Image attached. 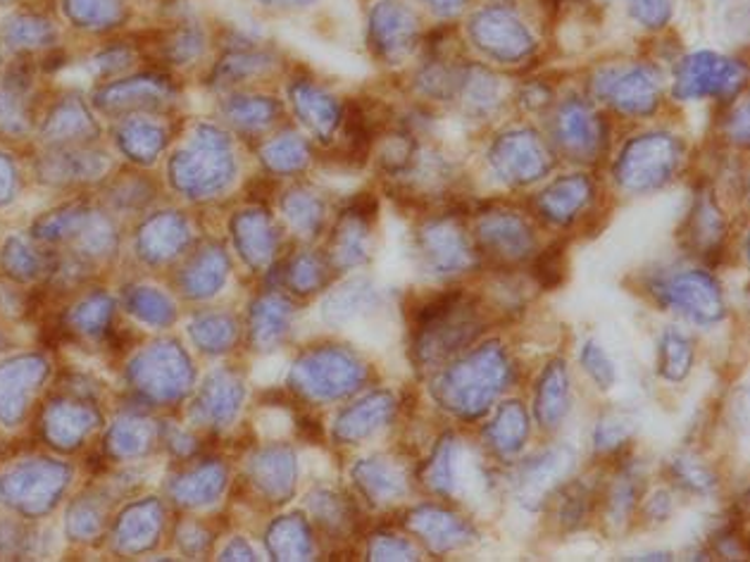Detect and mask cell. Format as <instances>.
<instances>
[{
  "instance_id": "20",
  "label": "cell",
  "mask_w": 750,
  "mask_h": 562,
  "mask_svg": "<svg viewBox=\"0 0 750 562\" xmlns=\"http://www.w3.org/2000/svg\"><path fill=\"white\" fill-rule=\"evenodd\" d=\"M429 484L439 494L453 491V441H443L429 467Z\"/></svg>"
},
{
  "instance_id": "15",
  "label": "cell",
  "mask_w": 750,
  "mask_h": 562,
  "mask_svg": "<svg viewBox=\"0 0 750 562\" xmlns=\"http://www.w3.org/2000/svg\"><path fill=\"white\" fill-rule=\"evenodd\" d=\"M591 510V494L587 486L575 484L567 486L560 494V498L555 500V520H558L567 529H577L583 525V520L589 517Z\"/></svg>"
},
{
  "instance_id": "5",
  "label": "cell",
  "mask_w": 750,
  "mask_h": 562,
  "mask_svg": "<svg viewBox=\"0 0 750 562\" xmlns=\"http://www.w3.org/2000/svg\"><path fill=\"white\" fill-rule=\"evenodd\" d=\"M425 258L439 272H456L470 264V246L462 231L450 221H431L422 234Z\"/></svg>"
},
{
  "instance_id": "6",
  "label": "cell",
  "mask_w": 750,
  "mask_h": 562,
  "mask_svg": "<svg viewBox=\"0 0 750 562\" xmlns=\"http://www.w3.org/2000/svg\"><path fill=\"white\" fill-rule=\"evenodd\" d=\"M410 527L437 551H450L468 543L472 529L456 515L437 508H419L410 515Z\"/></svg>"
},
{
  "instance_id": "3",
  "label": "cell",
  "mask_w": 750,
  "mask_h": 562,
  "mask_svg": "<svg viewBox=\"0 0 750 562\" xmlns=\"http://www.w3.org/2000/svg\"><path fill=\"white\" fill-rule=\"evenodd\" d=\"M657 295L665 305L677 307L682 313H688L703 322H715L725 313L717 281L703 272H686L667 279L665 284L657 287Z\"/></svg>"
},
{
  "instance_id": "18",
  "label": "cell",
  "mask_w": 750,
  "mask_h": 562,
  "mask_svg": "<svg viewBox=\"0 0 750 562\" xmlns=\"http://www.w3.org/2000/svg\"><path fill=\"white\" fill-rule=\"evenodd\" d=\"M672 475L677 477V482L686 486V489L698 491V494L715 489V484H717L712 472L705 465L692 461V457H677V461L672 463Z\"/></svg>"
},
{
  "instance_id": "4",
  "label": "cell",
  "mask_w": 750,
  "mask_h": 562,
  "mask_svg": "<svg viewBox=\"0 0 750 562\" xmlns=\"http://www.w3.org/2000/svg\"><path fill=\"white\" fill-rule=\"evenodd\" d=\"M479 239H482V246L489 250V256L501 262L522 260L534 244L529 227L513 215L486 217L479 225Z\"/></svg>"
},
{
  "instance_id": "23",
  "label": "cell",
  "mask_w": 750,
  "mask_h": 562,
  "mask_svg": "<svg viewBox=\"0 0 750 562\" xmlns=\"http://www.w3.org/2000/svg\"><path fill=\"white\" fill-rule=\"evenodd\" d=\"M669 510H672V500H669V494H665V491L655 494L646 506V515L653 517V520H657V522H665L669 517Z\"/></svg>"
},
{
  "instance_id": "9",
  "label": "cell",
  "mask_w": 750,
  "mask_h": 562,
  "mask_svg": "<svg viewBox=\"0 0 750 562\" xmlns=\"http://www.w3.org/2000/svg\"><path fill=\"white\" fill-rule=\"evenodd\" d=\"M392 410H394L392 396H386V393L369 396L363 403H357L353 410H346V415H343L339 422V432L346 441L365 439L372 432H377L379 426H384V422L392 418Z\"/></svg>"
},
{
  "instance_id": "7",
  "label": "cell",
  "mask_w": 750,
  "mask_h": 562,
  "mask_svg": "<svg viewBox=\"0 0 750 562\" xmlns=\"http://www.w3.org/2000/svg\"><path fill=\"white\" fill-rule=\"evenodd\" d=\"M572 467V453L567 448L560 451H548L544 455L527 461V465L519 467V489L522 494L536 500L544 491H548L553 486V479L562 477L565 472Z\"/></svg>"
},
{
  "instance_id": "21",
  "label": "cell",
  "mask_w": 750,
  "mask_h": 562,
  "mask_svg": "<svg viewBox=\"0 0 750 562\" xmlns=\"http://www.w3.org/2000/svg\"><path fill=\"white\" fill-rule=\"evenodd\" d=\"M372 560H417V553L410 549L408 541L396 537H379L369 549Z\"/></svg>"
},
{
  "instance_id": "13",
  "label": "cell",
  "mask_w": 750,
  "mask_h": 562,
  "mask_svg": "<svg viewBox=\"0 0 750 562\" xmlns=\"http://www.w3.org/2000/svg\"><path fill=\"white\" fill-rule=\"evenodd\" d=\"M489 439L493 446L503 453H513L527 439V415L519 408V403L503 406L499 420L489 426Z\"/></svg>"
},
{
  "instance_id": "10",
  "label": "cell",
  "mask_w": 750,
  "mask_h": 562,
  "mask_svg": "<svg viewBox=\"0 0 750 562\" xmlns=\"http://www.w3.org/2000/svg\"><path fill=\"white\" fill-rule=\"evenodd\" d=\"M725 236V219L708 198H700L686 221L684 239L700 253H712Z\"/></svg>"
},
{
  "instance_id": "16",
  "label": "cell",
  "mask_w": 750,
  "mask_h": 562,
  "mask_svg": "<svg viewBox=\"0 0 750 562\" xmlns=\"http://www.w3.org/2000/svg\"><path fill=\"white\" fill-rule=\"evenodd\" d=\"M639 491H641V479L636 477V472H624L620 482H614L610 498H608L610 522H614V525L626 522L629 512H632L634 506H636Z\"/></svg>"
},
{
  "instance_id": "12",
  "label": "cell",
  "mask_w": 750,
  "mask_h": 562,
  "mask_svg": "<svg viewBox=\"0 0 750 562\" xmlns=\"http://www.w3.org/2000/svg\"><path fill=\"white\" fill-rule=\"evenodd\" d=\"M694 365V346L679 332H667L660 342V375L669 381H682Z\"/></svg>"
},
{
  "instance_id": "11",
  "label": "cell",
  "mask_w": 750,
  "mask_h": 562,
  "mask_svg": "<svg viewBox=\"0 0 750 562\" xmlns=\"http://www.w3.org/2000/svg\"><path fill=\"white\" fill-rule=\"evenodd\" d=\"M355 479L369 498L377 502H392L403 494V477L384 461H363L355 467Z\"/></svg>"
},
{
  "instance_id": "19",
  "label": "cell",
  "mask_w": 750,
  "mask_h": 562,
  "mask_svg": "<svg viewBox=\"0 0 750 562\" xmlns=\"http://www.w3.org/2000/svg\"><path fill=\"white\" fill-rule=\"evenodd\" d=\"M581 365L587 372L591 375V379L598 383L600 389H610L618 375H614V365L610 363V358L606 355V350L600 348L598 344H587L581 350Z\"/></svg>"
},
{
  "instance_id": "8",
  "label": "cell",
  "mask_w": 750,
  "mask_h": 562,
  "mask_svg": "<svg viewBox=\"0 0 750 562\" xmlns=\"http://www.w3.org/2000/svg\"><path fill=\"white\" fill-rule=\"evenodd\" d=\"M569 410V381L565 372V363H553L542 381H538L536 396V412L538 420L546 426L558 424Z\"/></svg>"
},
{
  "instance_id": "1",
  "label": "cell",
  "mask_w": 750,
  "mask_h": 562,
  "mask_svg": "<svg viewBox=\"0 0 750 562\" xmlns=\"http://www.w3.org/2000/svg\"><path fill=\"white\" fill-rule=\"evenodd\" d=\"M482 332L476 305L460 291H448L419 305L415 313V353L419 360L437 363L468 346Z\"/></svg>"
},
{
  "instance_id": "2",
  "label": "cell",
  "mask_w": 750,
  "mask_h": 562,
  "mask_svg": "<svg viewBox=\"0 0 750 562\" xmlns=\"http://www.w3.org/2000/svg\"><path fill=\"white\" fill-rule=\"evenodd\" d=\"M507 381V363L499 346H486L456 365L437 383L439 401L462 418L484 412Z\"/></svg>"
},
{
  "instance_id": "17",
  "label": "cell",
  "mask_w": 750,
  "mask_h": 562,
  "mask_svg": "<svg viewBox=\"0 0 750 562\" xmlns=\"http://www.w3.org/2000/svg\"><path fill=\"white\" fill-rule=\"evenodd\" d=\"M567 270V256L565 244H553L548 250L538 256L534 264V277L544 289H555L562 284V277Z\"/></svg>"
},
{
  "instance_id": "14",
  "label": "cell",
  "mask_w": 750,
  "mask_h": 562,
  "mask_svg": "<svg viewBox=\"0 0 750 562\" xmlns=\"http://www.w3.org/2000/svg\"><path fill=\"white\" fill-rule=\"evenodd\" d=\"M587 196H589V186L583 182H560L546 191L538 205H542L548 219L567 221L575 217L572 213L581 208V203L587 201Z\"/></svg>"
},
{
  "instance_id": "22",
  "label": "cell",
  "mask_w": 750,
  "mask_h": 562,
  "mask_svg": "<svg viewBox=\"0 0 750 562\" xmlns=\"http://www.w3.org/2000/svg\"><path fill=\"white\" fill-rule=\"evenodd\" d=\"M626 436H629L626 422H622L618 418L606 420L603 424L596 429V448H600V451H614Z\"/></svg>"
}]
</instances>
